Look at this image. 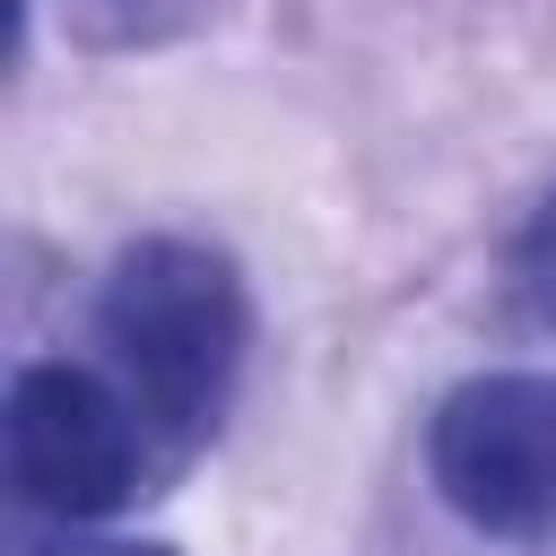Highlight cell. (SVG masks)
<instances>
[{
	"label": "cell",
	"instance_id": "cell-1",
	"mask_svg": "<svg viewBox=\"0 0 556 556\" xmlns=\"http://www.w3.org/2000/svg\"><path fill=\"white\" fill-rule=\"evenodd\" d=\"M96 330L122 365L130 408L191 443L235 400L252 313H243V278L226 252H208L191 235H148L104 269Z\"/></svg>",
	"mask_w": 556,
	"mask_h": 556
},
{
	"label": "cell",
	"instance_id": "cell-2",
	"mask_svg": "<svg viewBox=\"0 0 556 556\" xmlns=\"http://www.w3.org/2000/svg\"><path fill=\"white\" fill-rule=\"evenodd\" d=\"M426 478L478 539H556V374H469L443 391Z\"/></svg>",
	"mask_w": 556,
	"mask_h": 556
},
{
	"label": "cell",
	"instance_id": "cell-3",
	"mask_svg": "<svg viewBox=\"0 0 556 556\" xmlns=\"http://www.w3.org/2000/svg\"><path fill=\"white\" fill-rule=\"evenodd\" d=\"M0 443H9V486L43 521H104L139 486V408L87 365H17L0 400Z\"/></svg>",
	"mask_w": 556,
	"mask_h": 556
},
{
	"label": "cell",
	"instance_id": "cell-4",
	"mask_svg": "<svg viewBox=\"0 0 556 556\" xmlns=\"http://www.w3.org/2000/svg\"><path fill=\"white\" fill-rule=\"evenodd\" d=\"M513 295H521V313L539 330H556V182L539 191V208L513 235Z\"/></svg>",
	"mask_w": 556,
	"mask_h": 556
},
{
	"label": "cell",
	"instance_id": "cell-5",
	"mask_svg": "<svg viewBox=\"0 0 556 556\" xmlns=\"http://www.w3.org/2000/svg\"><path fill=\"white\" fill-rule=\"evenodd\" d=\"M9 556H174V547H156V539H96L78 521H52V530H26Z\"/></svg>",
	"mask_w": 556,
	"mask_h": 556
}]
</instances>
